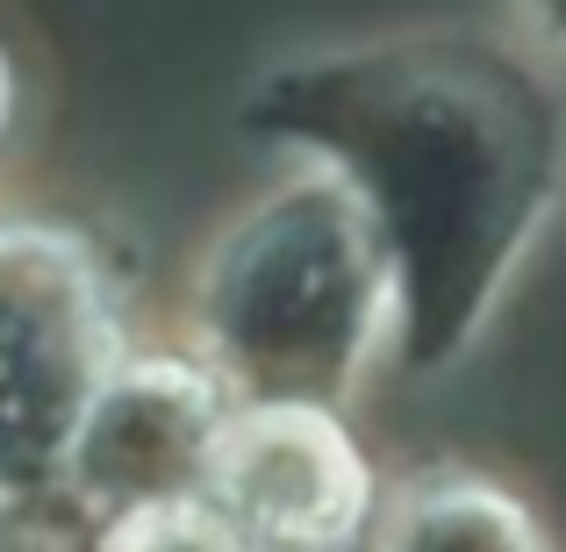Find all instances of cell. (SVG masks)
Instances as JSON below:
<instances>
[{"mask_svg": "<svg viewBox=\"0 0 566 552\" xmlns=\"http://www.w3.org/2000/svg\"><path fill=\"white\" fill-rule=\"evenodd\" d=\"M395 251L345 166L287 173L208 259L201 345L237 402L331 409L380 345Z\"/></svg>", "mask_w": 566, "mask_h": 552, "instance_id": "obj_1", "label": "cell"}, {"mask_svg": "<svg viewBox=\"0 0 566 552\" xmlns=\"http://www.w3.org/2000/svg\"><path fill=\"white\" fill-rule=\"evenodd\" d=\"M123 366L94 259L57 230H0V496L57 488Z\"/></svg>", "mask_w": 566, "mask_h": 552, "instance_id": "obj_2", "label": "cell"}, {"mask_svg": "<svg viewBox=\"0 0 566 552\" xmlns=\"http://www.w3.org/2000/svg\"><path fill=\"white\" fill-rule=\"evenodd\" d=\"M201 496L251 552H352L374 517V473L316 402H237Z\"/></svg>", "mask_w": 566, "mask_h": 552, "instance_id": "obj_3", "label": "cell"}, {"mask_svg": "<svg viewBox=\"0 0 566 552\" xmlns=\"http://www.w3.org/2000/svg\"><path fill=\"white\" fill-rule=\"evenodd\" d=\"M230 409L237 395L208 366H187V360L115 366V381L101 387L94 416L72 445L65 488L101 524L123 510H144V502L201 496Z\"/></svg>", "mask_w": 566, "mask_h": 552, "instance_id": "obj_4", "label": "cell"}, {"mask_svg": "<svg viewBox=\"0 0 566 552\" xmlns=\"http://www.w3.org/2000/svg\"><path fill=\"white\" fill-rule=\"evenodd\" d=\"M387 552H545L531 517L481 481H430L401 502Z\"/></svg>", "mask_w": 566, "mask_h": 552, "instance_id": "obj_5", "label": "cell"}, {"mask_svg": "<svg viewBox=\"0 0 566 552\" xmlns=\"http://www.w3.org/2000/svg\"><path fill=\"white\" fill-rule=\"evenodd\" d=\"M101 552H251L230 531V517L208 496H172V502H144L101 524Z\"/></svg>", "mask_w": 566, "mask_h": 552, "instance_id": "obj_6", "label": "cell"}, {"mask_svg": "<svg viewBox=\"0 0 566 552\" xmlns=\"http://www.w3.org/2000/svg\"><path fill=\"white\" fill-rule=\"evenodd\" d=\"M538 8H545V14H553V22L566 29V0H538Z\"/></svg>", "mask_w": 566, "mask_h": 552, "instance_id": "obj_7", "label": "cell"}, {"mask_svg": "<svg viewBox=\"0 0 566 552\" xmlns=\"http://www.w3.org/2000/svg\"><path fill=\"white\" fill-rule=\"evenodd\" d=\"M0 115H8V80H0Z\"/></svg>", "mask_w": 566, "mask_h": 552, "instance_id": "obj_8", "label": "cell"}]
</instances>
